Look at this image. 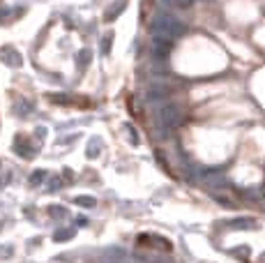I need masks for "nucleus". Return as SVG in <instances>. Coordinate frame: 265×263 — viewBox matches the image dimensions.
Here are the masks:
<instances>
[{"mask_svg": "<svg viewBox=\"0 0 265 263\" xmlns=\"http://www.w3.org/2000/svg\"><path fill=\"white\" fill-rule=\"evenodd\" d=\"M161 120L164 125H177L180 123V111H177L176 104H166L161 109Z\"/></svg>", "mask_w": 265, "mask_h": 263, "instance_id": "1", "label": "nucleus"}]
</instances>
